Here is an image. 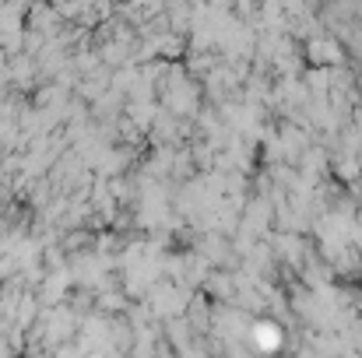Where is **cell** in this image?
<instances>
[{
    "label": "cell",
    "instance_id": "6da1fadb",
    "mask_svg": "<svg viewBox=\"0 0 362 358\" xmlns=\"http://www.w3.org/2000/svg\"><path fill=\"white\" fill-rule=\"evenodd\" d=\"M278 345H281V330L278 327H260V348H271L274 352Z\"/></svg>",
    "mask_w": 362,
    "mask_h": 358
}]
</instances>
